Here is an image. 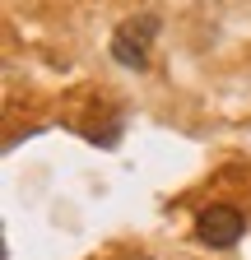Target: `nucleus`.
Masks as SVG:
<instances>
[{
    "label": "nucleus",
    "mask_w": 251,
    "mask_h": 260,
    "mask_svg": "<svg viewBox=\"0 0 251 260\" xmlns=\"http://www.w3.org/2000/svg\"><path fill=\"white\" fill-rule=\"evenodd\" d=\"M153 38H159V19H153V14L125 19V23L112 32V56H116V65H125V70H144Z\"/></svg>",
    "instance_id": "obj_1"
},
{
    "label": "nucleus",
    "mask_w": 251,
    "mask_h": 260,
    "mask_svg": "<svg viewBox=\"0 0 251 260\" xmlns=\"http://www.w3.org/2000/svg\"><path fill=\"white\" fill-rule=\"evenodd\" d=\"M242 233H246V214H242L237 205H205V209L196 214V237H200L205 246H214V251L233 246Z\"/></svg>",
    "instance_id": "obj_2"
}]
</instances>
